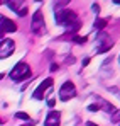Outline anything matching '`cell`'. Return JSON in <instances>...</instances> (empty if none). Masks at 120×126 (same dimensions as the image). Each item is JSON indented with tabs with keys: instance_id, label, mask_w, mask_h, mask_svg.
Wrapping results in <instances>:
<instances>
[{
	"instance_id": "6da1fadb",
	"label": "cell",
	"mask_w": 120,
	"mask_h": 126,
	"mask_svg": "<svg viewBox=\"0 0 120 126\" xmlns=\"http://www.w3.org/2000/svg\"><path fill=\"white\" fill-rule=\"evenodd\" d=\"M10 79L14 80V82H24V80H27V79H31V68H29V65H25V63H19V65H15L12 70H10Z\"/></svg>"
},
{
	"instance_id": "7a4b0ae2",
	"label": "cell",
	"mask_w": 120,
	"mask_h": 126,
	"mask_svg": "<svg viewBox=\"0 0 120 126\" xmlns=\"http://www.w3.org/2000/svg\"><path fill=\"white\" fill-rule=\"evenodd\" d=\"M54 17H56V22L61 24V26H69V24H73V22L78 21V19H76V14H75L73 10H69V9L56 10Z\"/></svg>"
},
{
	"instance_id": "3957f363",
	"label": "cell",
	"mask_w": 120,
	"mask_h": 126,
	"mask_svg": "<svg viewBox=\"0 0 120 126\" xmlns=\"http://www.w3.org/2000/svg\"><path fill=\"white\" fill-rule=\"evenodd\" d=\"M31 29H32V32H36V34H42V32L46 31V27H44V17H42V12H41V10H36V12H34L32 22H31Z\"/></svg>"
},
{
	"instance_id": "277c9868",
	"label": "cell",
	"mask_w": 120,
	"mask_h": 126,
	"mask_svg": "<svg viewBox=\"0 0 120 126\" xmlns=\"http://www.w3.org/2000/svg\"><path fill=\"white\" fill-rule=\"evenodd\" d=\"M76 95V89L73 82H64L59 89V99L61 101H69Z\"/></svg>"
},
{
	"instance_id": "5b68a950",
	"label": "cell",
	"mask_w": 120,
	"mask_h": 126,
	"mask_svg": "<svg viewBox=\"0 0 120 126\" xmlns=\"http://www.w3.org/2000/svg\"><path fill=\"white\" fill-rule=\"evenodd\" d=\"M15 51V43L12 39H2L0 43V58H9Z\"/></svg>"
},
{
	"instance_id": "8992f818",
	"label": "cell",
	"mask_w": 120,
	"mask_h": 126,
	"mask_svg": "<svg viewBox=\"0 0 120 126\" xmlns=\"http://www.w3.org/2000/svg\"><path fill=\"white\" fill-rule=\"evenodd\" d=\"M15 29H17L15 22L10 21L9 17H2L0 16V39L5 36V32H14Z\"/></svg>"
},
{
	"instance_id": "52a82bcc",
	"label": "cell",
	"mask_w": 120,
	"mask_h": 126,
	"mask_svg": "<svg viewBox=\"0 0 120 126\" xmlns=\"http://www.w3.org/2000/svg\"><path fill=\"white\" fill-rule=\"evenodd\" d=\"M49 87H53V79H46V80L36 89V92L32 94V97H34V99H42V97H44V92H46Z\"/></svg>"
},
{
	"instance_id": "ba28073f",
	"label": "cell",
	"mask_w": 120,
	"mask_h": 126,
	"mask_svg": "<svg viewBox=\"0 0 120 126\" xmlns=\"http://www.w3.org/2000/svg\"><path fill=\"white\" fill-rule=\"evenodd\" d=\"M59 118H61L59 111H51L44 121V126H59Z\"/></svg>"
},
{
	"instance_id": "9c48e42d",
	"label": "cell",
	"mask_w": 120,
	"mask_h": 126,
	"mask_svg": "<svg viewBox=\"0 0 120 126\" xmlns=\"http://www.w3.org/2000/svg\"><path fill=\"white\" fill-rule=\"evenodd\" d=\"M112 46H113V43H112V41H107L105 44L98 46V51H97V53H105V51H108V49H110Z\"/></svg>"
},
{
	"instance_id": "30bf717a",
	"label": "cell",
	"mask_w": 120,
	"mask_h": 126,
	"mask_svg": "<svg viewBox=\"0 0 120 126\" xmlns=\"http://www.w3.org/2000/svg\"><path fill=\"white\" fill-rule=\"evenodd\" d=\"M107 22H108L107 19H97L93 26H95V29H103V27L107 26Z\"/></svg>"
},
{
	"instance_id": "8fae6325",
	"label": "cell",
	"mask_w": 120,
	"mask_h": 126,
	"mask_svg": "<svg viewBox=\"0 0 120 126\" xmlns=\"http://www.w3.org/2000/svg\"><path fill=\"white\" fill-rule=\"evenodd\" d=\"M22 2H7V5H9V9H12L14 12H19V7Z\"/></svg>"
},
{
	"instance_id": "7c38bea8",
	"label": "cell",
	"mask_w": 120,
	"mask_h": 126,
	"mask_svg": "<svg viewBox=\"0 0 120 126\" xmlns=\"http://www.w3.org/2000/svg\"><path fill=\"white\" fill-rule=\"evenodd\" d=\"M80 21H76V22H73L71 26H68V32H76L78 29H80Z\"/></svg>"
},
{
	"instance_id": "4fadbf2b",
	"label": "cell",
	"mask_w": 120,
	"mask_h": 126,
	"mask_svg": "<svg viewBox=\"0 0 120 126\" xmlns=\"http://www.w3.org/2000/svg\"><path fill=\"white\" fill-rule=\"evenodd\" d=\"M15 118H17V119H22V121H27V123H29V119H31L27 112H15Z\"/></svg>"
},
{
	"instance_id": "5bb4252c",
	"label": "cell",
	"mask_w": 120,
	"mask_h": 126,
	"mask_svg": "<svg viewBox=\"0 0 120 126\" xmlns=\"http://www.w3.org/2000/svg\"><path fill=\"white\" fill-rule=\"evenodd\" d=\"M103 109H105L107 112H112V114L115 112V106H113V104H108V102H103Z\"/></svg>"
},
{
	"instance_id": "9a60e30c",
	"label": "cell",
	"mask_w": 120,
	"mask_h": 126,
	"mask_svg": "<svg viewBox=\"0 0 120 126\" xmlns=\"http://www.w3.org/2000/svg\"><path fill=\"white\" fill-rule=\"evenodd\" d=\"M73 41L78 43V44H83V43H86V38H85V36H83V38H81V36H73Z\"/></svg>"
},
{
	"instance_id": "2e32d148",
	"label": "cell",
	"mask_w": 120,
	"mask_h": 126,
	"mask_svg": "<svg viewBox=\"0 0 120 126\" xmlns=\"http://www.w3.org/2000/svg\"><path fill=\"white\" fill-rule=\"evenodd\" d=\"M112 121H113V123H119L120 121V111H115V112L112 114Z\"/></svg>"
},
{
	"instance_id": "e0dca14e",
	"label": "cell",
	"mask_w": 120,
	"mask_h": 126,
	"mask_svg": "<svg viewBox=\"0 0 120 126\" xmlns=\"http://www.w3.org/2000/svg\"><path fill=\"white\" fill-rule=\"evenodd\" d=\"M100 109H101V107H100L98 104H90V106H88V111H91V112H95V111H100Z\"/></svg>"
},
{
	"instance_id": "ac0fdd59",
	"label": "cell",
	"mask_w": 120,
	"mask_h": 126,
	"mask_svg": "<svg viewBox=\"0 0 120 126\" xmlns=\"http://www.w3.org/2000/svg\"><path fill=\"white\" fill-rule=\"evenodd\" d=\"M66 5H68V2H66V0H64V2H58V3H54V9H56V10H59V7H66Z\"/></svg>"
},
{
	"instance_id": "d6986e66",
	"label": "cell",
	"mask_w": 120,
	"mask_h": 126,
	"mask_svg": "<svg viewBox=\"0 0 120 126\" xmlns=\"http://www.w3.org/2000/svg\"><path fill=\"white\" fill-rule=\"evenodd\" d=\"M91 10H93L95 14H98V12H100V5H98V3H93V5H91Z\"/></svg>"
},
{
	"instance_id": "ffe728a7",
	"label": "cell",
	"mask_w": 120,
	"mask_h": 126,
	"mask_svg": "<svg viewBox=\"0 0 120 126\" xmlns=\"http://www.w3.org/2000/svg\"><path fill=\"white\" fill-rule=\"evenodd\" d=\"M47 106H49V107L53 109V107L56 106V99H47Z\"/></svg>"
},
{
	"instance_id": "44dd1931",
	"label": "cell",
	"mask_w": 120,
	"mask_h": 126,
	"mask_svg": "<svg viewBox=\"0 0 120 126\" xmlns=\"http://www.w3.org/2000/svg\"><path fill=\"white\" fill-rule=\"evenodd\" d=\"M17 14H19L20 17H24V16L27 14V9H19V12H17Z\"/></svg>"
},
{
	"instance_id": "7402d4cb",
	"label": "cell",
	"mask_w": 120,
	"mask_h": 126,
	"mask_svg": "<svg viewBox=\"0 0 120 126\" xmlns=\"http://www.w3.org/2000/svg\"><path fill=\"white\" fill-rule=\"evenodd\" d=\"M58 68H59V66H58V65H56V63H53V65H51V72H56V70H58Z\"/></svg>"
},
{
	"instance_id": "603a6c76",
	"label": "cell",
	"mask_w": 120,
	"mask_h": 126,
	"mask_svg": "<svg viewBox=\"0 0 120 126\" xmlns=\"http://www.w3.org/2000/svg\"><path fill=\"white\" fill-rule=\"evenodd\" d=\"M88 63H90V58H85V60H83V66H86Z\"/></svg>"
},
{
	"instance_id": "cb8c5ba5",
	"label": "cell",
	"mask_w": 120,
	"mask_h": 126,
	"mask_svg": "<svg viewBox=\"0 0 120 126\" xmlns=\"http://www.w3.org/2000/svg\"><path fill=\"white\" fill-rule=\"evenodd\" d=\"M66 62H68V63H73V62H75V58H73V56H69V58H66Z\"/></svg>"
},
{
	"instance_id": "d4e9b609",
	"label": "cell",
	"mask_w": 120,
	"mask_h": 126,
	"mask_svg": "<svg viewBox=\"0 0 120 126\" xmlns=\"http://www.w3.org/2000/svg\"><path fill=\"white\" fill-rule=\"evenodd\" d=\"M86 126H98V125H95V123H91V121H88V123H86Z\"/></svg>"
},
{
	"instance_id": "484cf974",
	"label": "cell",
	"mask_w": 120,
	"mask_h": 126,
	"mask_svg": "<svg viewBox=\"0 0 120 126\" xmlns=\"http://www.w3.org/2000/svg\"><path fill=\"white\" fill-rule=\"evenodd\" d=\"M22 126H32V125L31 123H25V125H22Z\"/></svg>"
},
{
	"instance_id": "4316f807",
	"label": "cell",
	"mask_w": 120,
	"mask_h": 126,
	"mask_svg": "<svg viewBox=\"0 0 120 126\" xmlns=\"http://www.w3.org/2000/svg\"><path fill=\"white\" fill-rule=\"evenodd\" d=\"M2 79H3V73H0V80H2Z\"/></svg>"
},
{
	"instance_id": "83f0119b",
	"label": "cell",
	"mask_w": 120,
	"mask_h": 126,
	"mask_svg": "<svg viewBox=\"0 0 120 126\" xmlns=\"http://www.w3.org/2000/svg\"><path fill=\"white\" fill-rule=\"evenodd\" d=\"M0 125H2V119H0Z\"/></svg>"
},
{
	"instance_id": "f1b7e54d",
	"label": "cell",
	"mask_w": 120,
	"mask_h": 126,
	"mask_svg": "<svg viewBox=\"0 0 120 126\" xmlns=\"http://www.w3.org/2000/svg\"><path fill=\"white\" fill-rule=\"evenodd\" d=\"M119 62H120V56H119Z\"/></svg>"
},
{
	"instance_id": "f546056e",
	"label": "cell",
	"mask_w": 120,
	"mask_h": 126,
	"mask_svg": "<svg viewBox=\"0 0 120 126\" xmlns=\"http://www.w3.org/2000/svg\"><path fill=\"white\" fill-rule=\"evenodd\" d=\"M0 3H2V2H0Z\"/></svg>"
}]
</instances>
